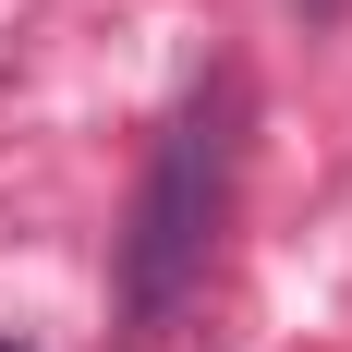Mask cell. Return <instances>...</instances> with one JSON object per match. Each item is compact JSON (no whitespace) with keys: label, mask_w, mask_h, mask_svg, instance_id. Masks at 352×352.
I'll list each match as a JSON object with an SVG mask.
<instances>
[{"label":"cell","mask_w":352,"mask_h":352,"mask_svg":"<svg viewBox=\"0 0 352 352\" xmlns=\"http://www.w3.org/2000/svg\"><path fill=\"white\" fill-rule=\"evenodd\" d=\"M231 122H243V73H207L195 98H182V122L158 134V158H146V195H134V231H122V316L158 328L195 292V267H207L219 243V195H231Z\"/></svg>","instance_id":"6da1fadb"},{"label":"cell","mask_w":352,"mask_h":352,"mask_svg":"<svg viewBox=\"0 0 352 352\" xmlns=\"http://www.w3.org/2000/svg\"><path fill=\"white\" fill-rule=\"evenodd\" d=\"M0 352H25V340H12V328H0Z\"/></svg>","instance_id":"7a4b0ae2"}]
</instances>
